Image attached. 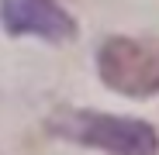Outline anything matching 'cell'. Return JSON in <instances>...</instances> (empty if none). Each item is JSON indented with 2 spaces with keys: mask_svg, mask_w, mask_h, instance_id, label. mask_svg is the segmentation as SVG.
<instances>
[{
  "mask_svg": "<svg viewBox=\"0 0 159 155\" xmlns=\"http://www.w3.org/2000/svg\"><path fill=\"white\" fill-rule=\"evenodd\" d=\"M45 127L56 138L76 141L83 148H100L107 155H159V131L139 117L66 107V110L52 114Z\"/></svg>",
  "mask_w": 159,
  "mask_h": 155,
  "instance_id": "obj_1",
  "label": "cell"
},
{
  "mask_svg": "<svg viewBox=\"0 0 159 155\" xmlns=\"http://www.w3.org/2000/svg\"><path fill=\"white\" fill-rule=\"evenodd\" d=\"M97 72L111 90L131 100L159 93V41L107 38L97 52Z\"/></svg>",
  "mask_w": 159,
  "mask_h": 155,
  "instance_id": "obj_2",
  "label": "cell"
},
{
  "mask_svg": "<svg viewBox=\"0 0 159 155\" xmlns=\"http://www.w3.org/2000/svg\"><path fill=\"white\" fill-rule=\"evenodd\" d=\"M0 24L7 35H38L45 41L76 38V21L56 0H0Z\"/></svg>",
  "mask_w": 159,
  "mask_h": 155,
  "instance_id": "obj_3",
  "label": "cell"
}]
</instances>
